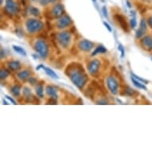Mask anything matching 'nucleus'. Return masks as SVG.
<instances>
[{"mask_svg":"<svg viewBox=\"0 0 152 152\" xmlns=\"http://www.w3.org/2000/svg\"><path fill=\"white\" fill-rule=\"evenodd\" d=\"M64 74L80 90L83 89L88 80V74L85 72L84 67L77 62H72L68 64L64 70Z\"/></svg>","mask_w":152,"mask_h":152,"instance_id":"obj_1","label":"nucleus"},{"mask_svg":"<svg viewBox=\"0 0 152 152\" xmlns=\"http://www.w3.org/2000/svg\"><path fill=\"white\" fill-rule=\"evenodd\" d=\"M26 27L27 31L30 34H34V33L39 32L44 27L43 22L40 20L34 19V18H30L26 22Z\"/></svg>","mask_w":152,"mask_h":152,"instance_id":"obj_2","label":"nucleus"},{"mask_svg":"<svg viewBox=\"0 0 152 152\" xmlns=\"http://www.w3.org/2000/svg\"><path fill=\"white\" fill-rule=\"evenodd\" d=\"M34 48L41 58L45 59L47 57L49 54V46L44 40L40 39V40L36 41L34 45Z\"/></svg>","mask_w":152,"mask_h":152,"instance_id":"obj_3","label":"nucleus"},{"mask_svg":"<svg viewBox=\"0 0 152 152\" xmlns=\"http://www.w3.org/2000/svg\"><path fill=\"white\" fill-rule=\"evenodd\" d=\"M71 34L68 31L60 32L57 34V40L58 43L61 45L62 48L67 49L69 46V44L71 42Z\"/></svg>","mask_w":152,"mask_h":152,"instance_id":"obj_4","label":"nucleus"},{"mask_svg":"<svg viewBox=\"0 0 152 152\" xmlns=\"http://www.w3.org/2000/svg\"><path fill=\"white\" fill-rule=\"evenodd\" d=\"M107 86L113 95H116L119 92V83L114 76H109L107 78Z\"/></svg>","mask_w":152,"mask_h":152,"instance_id":"obj_5","label":"nucleus"},{"mask_svg":"<svg viewBox=\"0 0 152 152\" xmlns=\"http://www.w3.org/2000/svg\"><path fill=\"white\" fill-rule=\"evenodd\" d=\"M100 61L98 59H94L91 61L88 64H87V69H88V73L92 76H95L99 73V68L100 67Z\"/></svg>","mask_w":152,"mask_h":152,"instance_id":"obj_6","label":"nucleus"},{"mask_svg":"<svg viewBox=\"0 0 152 152\" xmlns=\"http://www.w3.org/2000/svg\"><path fill=\"white\" fill-rule=\"evenodd\" d=\"M114 19L116 21V22L119 24V26H120V28L122 29L125 33L129 32V27H128V24L127 22V19L126 18L122 15V14H116L114 16Z\"/></svg>","mask_w":152,"mask_h":152,"instance_id":"obj_7","label":"nucleus"},{"mask_svg":"<svg viewBox=\"0 0 152 152\" xmlns=\"http://www.w3.org/2000/svg\"><path fill=\"white\" fill-rule=\"evenodd\" d=\"M72 20L67 14H64L61 17L57 22V27L58 29H64L72 24Z\"/></svg>","mask_w":152,"mask_h":152,"instance_id":"obj_8","label":"nucleus"},{"mask_svg":"<svg viewBox=\"0 0 152 152\" xmlns=\"http://www.w3.org/2000/svg\"><path fill=\"white\" fill-rule=\"evenodd\" d=\"M6 11L10 14H16L19 11V7L13 0H6Z\"/></svg>","mask_w":152,"mask_h":152,"instance_id":"obj_9","label":"nucleus"},{"mask_svg":"<svg viewBox=\"0 0 152 152\" xmlns=\"http://www.w3.org/2000/svg\"><path fill=\"white\" fill-rule=\"evenodd\" d=\"M94 45H95V44L93 42L87 40V39L81 40L78 42V48L83 52H88V51L92 50L94 47Z\"/></svg>","mask_w":152,"mask_h":152,"instance_id":"obj_10","label":"nucleus"},{"mask_svg":"<svg viewBox=\"0 0 152 152\" xmlns=\"http://www.w3.org/2000/svg\"><path fill=\"white\" fill-rule=\"evenodd\" d=\"M147 21L144 18H142L140 21L139 29L136 31V38L137 39H140L144 36L145 33L147 32Z\"/></svg>","mask_w":152,"mask_h":152,"instance_id":"obj_11","label":"nucleus"},{"mask_svg":"<svg viewBox=\"0 0 152 152\" xmlns=\"http://www.w3.org/2000/svg\"><path fill=\"white\" fill-rule=\"evenodd\" d=\"M64 9L63 5L58 3V4H56L53 7L50 15L52 16V18H61L64 14Z\"/></svg>","mask_w":152,"mask_h":152,"instance_id":"obj_12","label":"nucleus"},{"mask_svg":"<svg viewBox=\"0 0 152 152\" xmlns=\"http://www.w3.org/2000/svg\"><path fill=\"white\" fill-rule=\"evenodd\" d=\"M141 45L143 46V48L147 51H151L152 49V38L150 35H147L143 38V39H141Z\"/></svg>","mask_w":152,"mask_h":152,"instance_id":"obj_13","label":"nucleus"},{"mask_svg":"<svg viewBox=\"0 0 152 152\" xmlns=\"http://www.w3.org/2000/svg\"><path fill=\"white\" fill-rule=\"evenodd\" d=\"M124 88H122L121 89V92L120 94L123 95V96H132V97H135L136 96H138L139 95V92H136L135 89L130 88L129 86H126V85H123Z\"/></svg>","mask_w":152,"mask_h":152,"instance_id":"obj_14","label":"nucleus"},{"mask_svg":"<svg viewBox=\"0 0 152 152\" xmlns=\"http://www.w3.org/2000/svg\"><path fill=\"white\" fill-rule=\"evenodd\" d=\"M7 66L10 70L13 72L19 70L21 68V63L18 61H11L7 62Z\"/></svg>","mask_w":152,"mask_h":152,"instance_id":"obj_15","label":"nucleus"},{"mask_svg":"<svg viewBox=\"0 0 152 152\" xmlns=\"http://www.w3.org/2000/svg\"><path fill=\"white\" fill-rule=\"evenodd\" d=\"M30 75H31V72L30 70H28V69H25V70L20 71V72H18L17 73L18 77L20 80H26L27 79H29L30 77Z\"/></svg>","mask_w":152,"mask_h":152,"instance_id":"obj_16","label":"nucleus"},{"mask_svg":"<svg viewBox=\"0 0 152 152\" xmlns=\"http://www.w3.org/2000/svg\"><path fill=\"white\" fill-rule=\"evenodd\" d=\"M45 91H46V93L48 94L49 96L50 97H53V98H57L58 97V95H57V89L55 87H53L52 85H48L46 86V88H45Z\"/></svg>","mask_w":152,"mask_h":152,"instance_id":"obj_17","label":"nucleus"},{"mask_svg":"<svg viewBox=\"0 0 152 152\" xmlns=\"http://www.w3.org/2000/svg\"><path fill=\"white\" fill-rule=\"evenodd\" d=\"M107 52H108L107 49L105 48L104 46H103L102 45H98V46L95 49V50L92 53V56H96V55L99 54V53H106Z\"/></svg>","mask_w":152,"mask_h":152,"instance_id":"obj_18","label":"nucleus"},{"mask_svg":"<svg viewBox=\"0 0 152 152\" xmlns=\"http://www.w3.org/2000/svg\"><path fill=\"white\" fill-rule=\"evenodd\" d=\"M42 83H44V82H41L39 84H38L36 87V93H37V96H38L39 98H43L44 97V94H43V91H44V89H43V85H42Z\"/></svg>","mask_w":152,"mask_h":152,"instance_id":"obj_19","label":"nucleus"},{"mask_svg":"<svg viewBox=\"0 0 152 152\" xmlns=\"http://www.w3.org/2000/svg\"><path fill=\"white\" fill-rule=\"evenodd\" d=\"M132 83L134 84V85L135 86H136L138 88H140V89H143V90H145V91H147V87L144 85L143 84H142L141 82H139L138 80H136V78H134L133 76H132Z\"/></svg>","mask_w":152,"mask_h":152,"instance_id":"obj_20","label":"nucleus"},{"mask_svg":"<svg viewBox=\"0 0 152 152\" xmlns=\"http://www.w3.org/2000/svg\"><path fill=\"white\" fill-rule=\"evenodd\" d=\"M20 91H21V86L20 85H14L12 88H11V92L13 95L16 97H18L20 96Z\"/></svg>","mask_w":152,"mask_h":152,"instance_id":"obj_21","label":"nucleus"},{"mask_svg":"<svg viewBox=\"0 0 152 152\" xmlns=\"http://www.w3.org/2000/svg\"><path fill=\"white\" fill-rule=\"evenodd\" d=\"M44 70L45 72V73H46L48 76H49L50 77H52L53 79H58V78H59L58 76L56 74V72H54V71H53L51 68H48V67H45Z\"/></svg>","mask_w":152,"mask_h":152,"instance_id":"obj_22","label":"nucleus"},{"mask_svg":"<svg viewBox=\"0 0 152 152\" xmlns=\"http://www.w3.org/2000/svg\"><path fill=\"white\" fill-rule=\"evenodd\" d=\"M13 49H14V50L15 51L16 53H18V54H20L22 56H26V53L25 51L23 49L20 47V46H18V45H13Z\"/></svg>","mask_w":152,"mask_h":152,"instance_id":"obj_23","label":"nucleus"},{"mask_svg":"<svg viewBox=\"0 0 152 152\" xmlns=\"http://www.w3.org/2000/svg\"><path fill=\"white\" fill-rule=\"evenodd\" d=\"M29 13L33 15V16H39L40 15V11H39V10L38 9H37L36 7H30V8H29Z\"/></svg>","mask_w":152,"mask_h":152,"instance_id":"obj_24","label":"nucleus"},{"mask_svg":"<svg viewBox=\"0 0 152 152\" xmlns=\"http://www.w3.org/2000/svg\"><path fill=\"white\" fill-rule=\"evenodd\" d=\"M10 75V71L7 68H2L0 71V78L1 80H4Z\"/></svg>","mask_w":152,"mask_h":152,"instance_id":"obj_25","label":"nucleus"},{"mask_svg":"<svg viewBox=\"0 0 152 152\" xmlns=\"http://www.w3.org/2000/svg\"><path fill=\"white\" fill-rule=\"evenodd\" d=\"M132 76H133L134 78H136V80H139L140 82H142V83H145L146 84H147L148 83H149V81L147 80H144V79H143V78H141V77H139V76H136V74H134V73H132Z\"/></svg>","mask_w":152,"mask_h":152,"instance_id":"obj_26","label":"nucleus"},{"mask_svg":"<svg viewBox=\"0 0 152 152\" xmlns=\"http://www.w3.org/2000/svg\"><path fill=\"white\" fill-rule=\"evenodd\" d=\"M23 94H24L25 97L31 95V90H30V88H28V87H24V88H23Z\"/></svg>","mask_w":152,"mask_h":152,"instance_id":"obj_27","label":"nucleus"},{"mask_svg":"<svg viewBox=\"0 0 152 152\" xmlns=\"http://www.w3.org/2000/svg\"><path fill=\"white\" fill-rule=\"evenodd\" d=\"M130 23H131V27L132 29H135L136 26H137V21H136V17H132V18L130 21Z\"/></svg>","mask_w":152,"mask_h":152,"instance_id":"obj_28","label":"nucleus"},{"mask_svg":"<svg viewBox=\"0 0 152 152\" xmlns=\"http://www.w3.org/2000/svg\"><path fill=\"white\" fill-rule=\"evenodd\" d=\"M118 49H119L120 52L121 53V57L124 58V55H125V49H124V46L121 44H119V45H118Z\"/></svg>","mask_w":152,"mask_h":152,"instance_id":"obj_29","label":"nucleus"},{"mask_svg":"<svg viewBox=\"0 0 152 152\" xmlns=\"http://www.w3.org/2000/svg\"><path fill=\"white\" fill-rule=\"evenodd\" d=\"M15 32H16L17 35L19 37V38H22V37H23V35H24V33H23V31H22V30L19 28L16 29Z\"/></svg>","mask_w":152,"mask_h":152,"instance_id":"obj_30","label":"nucleus"},{"mask_svg":"<svg viewBox=\"0 0 152 152\" xmlns=\"http://www.w3.org/2000/svg\"><path fill=\"white\" fill-rule=\"evenodd\" d=\"M47 104H57V102L56 98H53V97H50L49 99L47 101Z\"/></svg>","mask_w":152,"mask_h":152,"instance_id":"obj_31","label":"nucleus"},{"mask_svg":"<svg viewBox=\"0 0 152 152\" xmlns=\"http://www.w3.org/2000/svg\"><path fill=\"white\" fill-rule=\"evenodd\" d=\"M102 12H103V14H104V16L105 17V18H108V11H107V7H106L105 6H104V7H102Z\"/></svg>","mask_w":152,"mask_h":152,"instance_id":"obj_32","label":"nucleus"},{"mask_svg":"<svg viewBox=\"0 0 152 152\" xmlns=\"http://www.w3.org/2000/svg\"><path fill=\"white\" fill-rule=\"evenodd\" d=\"M28 81L30 83V84H32V85H34V84H35L38 83V81H37V80L34 78V77H30L28 79Z\"/></svg>","mask_w":152,"mask_h":152,"instance_id":"obj_33","label":"nucleus"},{"mask_svg":"<svg viewBox=\"0 0 152 152\" xmlns=\"http://www.w3.org/2000/svg\"><path fill=\"white\" fill-rule=\"evenodd\" d=\"M104 25L105 26V27L107 28V30H108L109 32H112V27L110 26V25L108 24V23H107L106 22H104Z\"/></svg>","mask_w":152,"mask_h":152,"instance_id":"obj_34","label":"nucleus"},{"mask_svg":"<svg viewBox=\"0 0 152 152\" xmlns=\"http://www.w3.org/2000/svg\"><path fill=\"white\" fill-rule=\"evenodd\" d=\"M6 98H7V100H10V101H11V103H12L13 104H14V105H16V104H17L16 101H15V100H14V99H13V98H11V96H6Z\"/></svg>","mask_w":152,"mask_h":152,"instance_id":"obj_35","label":"nucleus"},{"mask_svg":"<svg viewBox=\"0 0 152 152\" xmlns=\"http://www.w3.org/2000/svg\"><path fill=\"white\" fill-rule=\"evenodd\" d=\"M96 104H108V101L105 100H98V101L96 102Z\"/></svg>","mask_w":152,"mask_h":152,"instance_id":"obj_36","label":"nucleus"},{"mask_svg":"<svg viewBox=\"0 0 152 152\" xmlns=\"http://www.w3.org/2000/svg\"><path fill=\"white\" fill-rule=\"evenodd\" d=\"M40 3L42 6H46L49 4V2L48 0H40Z\"/></svg>","mask_w":152,"mask_h":152,"instance_id":"obj_37","label":"nucleus"},{"mask_svg":"<svg viewBox=\"0 0 152 152\" xmlns=\"http://www.w3.org/2000/svg\"><path fill=\"white\" fill-rule=\"evenodd\" d=\"M148 25H149V26L152 29V16H151L149 18H148Z\"/></svg>","mask_w":152,"mask_h":152,"instance_id":"obj_38","label":"nucleus"},{"mask_svg":"<svg viewBox=\"0 0 152 152\" xmlns=\"http://www.w3.org/2000/svg\"><path fill=\"white\" fill-rule=\"evenodd\" d=\"M44 68H45V66L43 65V64H39V65H38V67L36 68V70H38V71L40 68H43V69H44Z\"/></svg>","mask_w":152,"mask_h":152,"instance_id":"obj_39","label":"nucleus"},{"mask_svg":"<svg viewBox=\"0 0 152 152\" xmlns=\"http://www.w3.org/2000/svg\"><path fill=\"white\" fill-rule=\"evenodd\" d=\"M4 49H1V58L3 59L4 57Z\"/></svg>","mask_w":152,"mask_h":152,"instance_id":"obj_40","label":"nucleus"},{"mask_svg":"<svg viewBox=\"0 0 152 152\" xmlns=\"http://www.w3.org/2000/svg\"><path fill=\"white\" fill-rule=\"evenodd\" d=\"M126 3H127V5H128V7H129V8H131V7H132V5H131V3H130L128 1H127V2H126Z\"/></svg>","mask_w":152,"mask_h":152,"instance_id":"obj_41","label":"nucleus"},{"mask_svg":"<svg viewBox=\"0 0 152 152\" xmlns=\"http://www.w3.org/2000/svg\"><path fill=\"white\" fill-rule=\"evenodd\" d=\"M131 15L133 17H136V12H135V11H131Z\"/></svg>","mask_w":152,"mask_h":152,"instance_id":"obj_42","label":"nucleus"},{"mask_svg":"<svg viewBox=\"0 0 152 152\" xmlns=\"http://www.w3.org/2000/svg\"><path fill=\"white\" fill-rule=\"evenodd\" d=\"M57 0H48V2H49V3H54V2H56Z\"/></svg>","mask_w":152,"mask_h":152,"instance_id":"obj_43","label":"nucleus"},{"mask_svg":"<svg viewBox=\"0 0 152 152\" xmlns=\"http://www.w3.org/2000/svg\"><path fill=\"white\" fill-rule=\"evenodd\" d=\"M33 57H34V59H37V58H38V57L37 56V55H35V54H33Z\"/></svg>","mask_w":152,"mask_h":152,"instance_id":"obj_44","label":"nucleus"},{"mask_svg":"<svg viewBox=\"0 0 152 152\" xmlns=\"http://www.w3.org/2000/svg\"><path fill=\"white\" fill-rule=\"evenodd\" d=\"M3 104H8V103H7V101H6L5 100H3Z\"/></svg>","mask_w":152,"mask_h":152,"instance_id":"obj_45","label":"nucleus"},{"mask_svg":"<svg viewBox=\"0 0 152 152\" xmlns=\"http://www.w3.org/2000/svg\"><path fill=\"white\" fill-rule=\"evenodd\" d=\"M143 1H146V2H151V0H143Z\"/></svg>","mask_w":152,"mask_h":152,"instance_id":"obj_46","label":"nucleus"},{"mask_svg":"<svg viewBox=\"0 0 152 152\" xmlns=\"http://www.w3.org/2000/svg\"><path fill=\"white\" fill-rule=\"evenodd\" d=\"M92 2H93V3H96V0H92Z\"/></svg>","mask_w":152,"mask_h":152,"instance_id":"obj_47","label":"nucleus"},{"mask_svg":"<svg viewBox=\"0 0 152 152\" xmlns=\"http://www.w3.org/2000/svg\"><path fill=\"white\" fill-rule=\"evenodd\" d=\"M3 3V0H1V4Z\"/></svg>","mask_w":152,"mask_h":152,"instance_id":"obj_48","label":"nucleus"},{"mask_svg":"<svg viewBox=\"0 0 152 152\" xmlns=\"http://www.w3.org/2000/svg\"><path fill=\"white\" fill-rule=\"evenodd\" d=\"M151 60H152V58H151Z\"/></svg>","mask_w":152,"mask_h":152,"instance_id":"obj_49","label":"nucleus"}]
</instances>
